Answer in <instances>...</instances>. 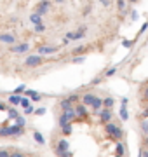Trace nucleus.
Segmentation results:
<instances>
[{"mask_svg": "<svg viewBox=\"0 0 148 157\" xmlns=\"http://www.w3.org/2000/svg\"><path fill=\"white\" fill-rule=\"evenodd\" d=\"M75 117H77V115H75V110H73V108H72V110H68V112H63L61 115H59V119H57V126L61 128V126H65V124L72 122Z\"/></svg>", "mask_w": 148, "mask_h": 157, "instance_id": "obj_2", "label": "nucleus"}, {"mask_svg": "<svg viewBox=\"0 0 148 157\" xmlns=\"http://www.w3.org/2000/svg\"><path fill=\"white\" fill-rule=\"evenodd\" d=\"M24 157H26V155H24ZM28 157H30V155H28Z\"/></svg>", "mask_w": 148, "mask_h": 157, "instance_id": "obj_47", "label": "nucleus"}, {"mask_svg": "<svg viewBox=\"0 0 148 157\" xmlns=\"http://www.w3.org/2000/svg\"><path fill=\"white\" fill-rule=\"evenodd\" d=\"M7 113H9V119H16L17 115H19L16 108H7Z\"/></svg>", "mask_w": 148, "mask_h": 157, "instance_id": "obj_30", "label": "nucleus"}, {"mask_svg": "<svg viewBox=\"0 0 148 157\" xmlns=\"http://www.w3.org/2000/svg\"><path fill=\"white\" fill-rule=\"evenodd\" d=\"M98 117H99V122L101 124L112 122V121H113V110H110V108H101V110L98 112Z\"/></svg>", "mask_w": 148, "mask_h": 157, "instance_id": "obj_3", "label": "nucleus"}, {"mask_svg": "<svg viewBox=\"0 0 148 157\" xmlns=\"http://www.w3.org/2000/svg\"><path fill=\"white\" fill-rule=\"evenodd\" d=\"M120 119H122V121H127V119H129V112H127V105H122V107H120Z\"/></svg>", "mask_w": 148, "mask_h": 157, "instance_id": "obj_24", "label": "nucleus"}, {"mask_svg": "<svg viewBox=\"0 0 148 157\" xmlns=\"http://www.w3.org/2000/svg\"><path fill=\"white\" fill-rule=\"evenodd\" d=\"M59 108H61L63 112H68V110H72V108H73V105H72V103H70L66 98H65V100L59 101Z\"/></svg>", "mask_w": 148, "mask_h": 157, "instance_id": "obj_16", "label": "nucleus"}, {"mask_svg": "<svg viewBox=\"0 0 148 157\" xmlns=\"http://www.w3.org/2000/svg\"><path fill=\"white\" fill-rule=\"evenodd\" d=\"M94 100H96V94H92V93H86V94L80 96V103L86 105V107H91Z\"/></svg>", "mask_w": 148, "mask_h": 157, "instance_id": "obj_11", "label": "nucleus"}, {"mask_svg": "<svg viewBox=\"0 0 148 157\" xmlns=\"http://www.w3.org/2000/svg\"><path fill=\"white\" fill-rule=\"evenodd\" d=\"M9 49H11V52H16V54H21V52H26V51L30 49V44H28V42H21V44L11 45Z\"/></svg>", "mask_w": 148, "mask_h": 157, "instance_id": "obj_9", "label": "nucleus"}, {"mask_svg": "<svg viewBox=\"0 0 148 157\" xmlns=\"http://www.w3.org/2000/svg\"><path fill=\"white\" fill-rule=\"evenodd\" d=\"M54 2H56V4H65L66 0H54Z\"/></svg>", "mask_w": 148, "mask_h": 157, "instance_id": "obj_44", "label": "nucleus"}, {"mask_svg": "<svg viewBox=\"0 0 148 157\" xmlns=\"http://www.w3.org/2000/svg\"><path fill=\"white\" fill-rule=\"evenodd\" d=\"M54 154H56L57 157H61L63 154L66 150H70V143H68V140L66 138H61V140H57V145H54Z\"/></svg>", "mask_w": 148, "mask_h": 157, "instance_id": "obj_1", "label": "nucleus"}, {"mask_svg": "<svg viewBox=\"0 0 148 157\" xmlns=\"http://www.w3.org/2000/svg\"><path fill=\"white\" fill-rule=\"evenodd\" d=\"M30 21L33 23V25H40V23L44 21V17L40 16V14H37V12H33V14L30 16Z\"/></svg>", "mask_w": 148, "mask_h": 157, "instance_id": "obj_23", "label": "nucleus"}, {"mask_svg": "<svg viewBox=\"0 0 148 157\" xmlns=\"http://www.w3.org/2000/svg\"><path fill=\"white\" fill-rule=\"evenodd\" d=\"M33 140L37 141L39 145H44V143H46V138H44V135H42V133H39V131H35V133H33Z\"/></svg>", "mask_w": 148, "mask_h": 157, "instance_id": "obj_21", "label": "nucleus"}, {"mask_svg": "<svg viewBox=\"0 0 148 157\" xmlns=\"http://www.w3.org/2000/svg\"><path fill=\"white\" fill-rule=\"evenodd\" d=\"M87 26H80L79 30H75V32H70V33H66V39L70 40H80V39H84L87 33Z\"/></svg>", "mask_w": 148, "mask_h": 157, "instance_id": "obj_5", "label": "nucleus"}, {"mask_svg": "<svg viewBox=\"0 0 148 157\" xmlns=\"http://www.w3.org/2000/svg\"><path fill=\"white\" fill-rule=\"evenodd\" d=\"M84 59H86V56H73V59H72V63H84Z\"/></svg>", "mask_w": 148, "mask_h": 157, "instance_id": "obj_31", "label": "nucleus"}, {"mask_svg": "<svg viewBox=\"0 0 148 157\" xmlns=\"http://www.w3.org/2000/svg\"><path fill=\"white\" fill-rule=\"evenodd\" d=\"M0 157H11V152H9V150H4V148H0Z\"/></svg>", "mask_w": 148, "mask_h": 157, "instance_id": "obj_32", "label": "nucleus"}, {"mask_svg": "<svg viewBox=\"0 0 148 157\" xmlns=\"http://www.w3.org/2000/svg\"><path fill=\"white\" fill-rule=\"evenodd\" d=\"M35 115H42V113H46V108H44V107H40V108H37V110H35Z\"/></svg>", "mask_w": 148, "mask_h": 157, "instance_id": "obj_34", "label": "nucleus"}, {"mask_svg": "<svg viewBox=\"0 0 148 157\" xmlns=\"http://www.w3.org/2000/svg\"><path fill=\"white\" fill-rule=\"evenodd\" d=\"M139 157H148V150H145V148H139Z\"/></svg>", "mask_w": 148, "mask_h": 157, "instance_id": "obj_37", "label": "nucleus"}, {"mask_svg": "<svg viewBox=\"0 0 148 157\" xmlns=\"http://www.w3.org/2000/svg\"><path fill=\"white\" fill-rule=\"evenodd\" d=\"M66 100H68L70 103H72V105H75V103H79V101H80V94H77V93H73V94H70L68 98H66Z\"/></svg>", "mask_w": 148, "mask_h": 157, "instance_id": "obj_25", "label": "nucleus"}, {"mask_svg": "<svg viewBox=\"0 0 148 157\" xmlns=\"http://www.w3.org/2000/svg\"><path fill=\"white\" fill-rule=\"evenodd\" d=\"M26 131H24V128H19V126H11V138H19V136H23Z\"/></svg>", "mask_w": 148, "mask_h": 157, "instance_id": "obj_13", "label": "nucleus"}, {"mask_svg": "<svg viewBox=\"0 0 148 157\" xmlns=\"http://www.w3.org/2000/svg\"><path fill=\"white\" fill-rule=\"evenodd\" d=\"M129 2H138V0H129Z\"/></svg>", "mask_w": 148, "mask_h": 157, "instance_id": "obj_45", "label": "nucleus"}, {"mask_svg": "<svg viewBox=\"0 0 148 157\" xmlns=\"http://www.w3.org/2000/svg\"><path fill=\"white\" fill-rule=\"evenodd\" d=\"M72 133H73V124H72V122L61 126V135H63V136H70Z\"/></svg>", "mask_w": 148, "mask_h": 157, "instance_id": "obj_14", "label": "nucleus"}, {"mask_svg": "<svg viewBox=\"0 0 148 157\" xmlns=\"http://www.w3.org/2000/svg\"><path fill=\"white\" fill-rule=\"evenodd\" d=\"M108 136H110V140H113V141H122V138L125 136V131L119 126V128H115Z\"/></svg>", "mask_w": 148, "mask_h": 157, "instance_id": "obj_8", "label": "nucleus"}, {"mask_svg": "<svg viewBox=\"0 0 148 157\" xmlns=\"http://www.w3.org/2000/svg\"><path fill=\"white\" fill-rule=\"evenodd\" d=\"M124 152H125V147L122 141H117V148H115V155H120L124 157Z\"/></svg>", "mask_w": 148, "mask_h": 157, "instance_id": "obj_22", "label": "nucleus"}, {"mask_svg": "<svg viewBox=\"0 0 148 157\" xmlns=\"http://www.w3.org/2000/svg\"><path fill=\"white\" fill-rule=\"evenodd\" d=\"M11 157H24L21 152H11Z\"/></svg>", "mask_w": 148, "mask_h": 157, "instance_id": "obj_39", "label": "nucleus"}, {"mask_svg": "<svg viewBox=\"0 0 148 157\" xmlns=\"http://www.w3.org/2000/svg\"><path fill=\"white\" fill-rule=\"evenodd\" d=\"M49 9H51V2H49V0H42V2H39V6H37L35 12H37V14H40V16L44 17L47 12H49Z\"/></svg>", "mask_w": 148, "mask_h": 157, "instance_id": "obj_6", "label": "nucleus"}, {"mask_svg": "<svg viewBox=\"0 0 148 157\" xmlns=\"http://www.w3.org/2000/svg\"><path fill=\"white\" fill-rule=\"evenodd\" d=\"M113 105H115V98H112V96H106V98L103 100V108H110V110H113Z\"/></svg>", "mask_w": 148, "mask_h": 157, "instance_id": "obj_15", "label": "nucleus"}, {"mask_svg": "<svg viewBox=\"0 0 148 157\" xmlns=\"http://www.w3.org/2000/svg\"><path fill=\"white\" fill-rule=\"evenodd\" d=\"M19 105H21L23 108H28L30 105H31V101H30V98H26V96H24V98H21V103H19Z\"/></svg>", "mask_w": 148, "mask_h": 157, "instance_id": "obj_28", "label": "nucleus"}, {"mask_svg": "<svg viewBox=\"0 0 148 157\" xmlns=\"http://www.w3.org/2000/svg\"><path fill=\"white\" fill-rule=\"evenodd\" d=\"M42 63H44V58L40 56V54H31V56H28L24 59V67L35 68V67H39V65H42Z\"/></svg>", "mask_w": 148, "mask_h": 157, "instance_id": "obj_4", "label": "nucleus"}, {"mask_svg": "<svg viewBox=\"0 0 148 157\" xmlns=\"http://www.w3.org/2000/svg\"><path fill=\"white\" fill-rule=\"evenodd\" d=\"M139 129H141V135L143 136H148V119L139 121Z\"/></svg>", "mask_w": 148, "mask_h": 157, "instance_id": "obj_18", "label": "nucleus"}, {"mask_svg": "<svg viewBox=\"0 0 148 157\" xmlns=\"http://www.w3.org/2000/svg\"><path fill=\"white\" fill-rule=\"evenodd\" d=\"M33 112H35V108L31 107V105H30L28 108H24V113H26V115H30V113H33Z\"/></svg>", "mask_w": 148, "mask_h": 157, "instance_id": "obj_36", "label": "nucleus"}, {"mask_svg": "<svg viewBox=\"0 0 148 157\" xmlns=\"http://www.w3.org/2000/svg\"><path fill=\"white\" fill-rule=\"evenodd\" d=\"M124 45H125V47H131V45H132V40H124Z\"/></svg>", "mask_w": 148, "mask_h": 157, "instance_id": "obj_40", "label": "nucleus"}, {"mask_svg": "<svg viewBox=\"0 0 148 157\" xmlns=\"http://www.w3.org/2000/svg\"><path fill=\"white\" fill-rule=\"evenodd\" d=\"M61 49V45H40L39 47V54H52V52H57Z\"/></svg>", "mask_w": 148, "mask_h": 157, "instance_id": "obj_7", "label": "nucleus"}, {"mask_svg": "<svg viewBox=\"0 0 148 157\" xmlns=\"http://www.w3.org/2000/svg\"><path fill=\"white\" fill-rule=\"evenodd\" d=\"M124 7H125V0H119V9L124 11Z\"/></svg>", "mask_w": 148, "mask_h": 157, "instance_id": "obj_38", "label": "nucleus"}, {"mask_svg": "<svg viewBox=\"0 0 148 157\" xmlns=\"http://www.w3.org/2000/svg\"><path fill=\"white\" fill-rule=\"evenodd\" d=\"M0 138H11V126H2L0 128Z\"/></svg>", "mask_w": 148, "mask_h": 157, "instance_id": "obj_20", "label": "nucleus"}, {"mask_svg": "<svg viewBox=\"0 0 148 157\" xmlns=\"http://www.w3.org/2000/svg\"><path fill=\"white\" fill-rule=\"evenodd\" d=\"M46 25H44V23H40V25H35V32H37V33H44V32H46Z\"/></svg>", "mask_w": 148, "mask_h": 157, "instance_id": "obj_29", "label": "nucleus"}, {"mask_svg": "<svg viewBox=\"0 0 148 157\" xmlns=\"http://www.w3.org/2000/svg\"><path fill=\"white\" fill-rule=\"evenodd\" d=\"M101 4L103 6H110V0H101Z\"/></svg>", "mask_w": 148, "mask_h": 157, "instance_id": "obj_43", "label": "nucleus"}, {"mask_svg": "<svg viewBox=\"0 0 148 157\" xmlns=\"http://www.w3.org/2000/svg\"><path fill=\"white\" fill-rule=\"evenodd\" d=\"M7 101H9V105H12V107H17V105L21 103V96H17V94H11Z\"/></svg>", "mask_w": 148, "mask_h": 157, "instance_id": "obj_19", "label": "nucleus"}, {"mask_svg": "<svg viewBox=\"0 0 148 157\" xmlns=\"http://www.w3.org/2000/svg\"><path fill=\"white\" fill-rule=\"evenodd\" d=\"M138 119H139V121H143V119H148V105L145 108H143L141 112H139V115H138Z\"/></svg>", "mask_w": 148, "mask_h": 157, "instance_id": "obj_27", "label": "nucleus"}, {"mask_svg": "<svg viewBox=\"0 0 148 157\" xmlns=\"http://www.w3.org/2000/svg\"><path fill=\"white\" fill-rule=\"evenodd\" d=\"M89 12H91V7H86V9H84V16H87Z\"/></svg>", "mask_w": 148, "mask_h": 157, "instance_id": "obj_42", "label": "nucleus"}, {"mask_svg": "<svg viewBox=\"0 0 148 157\" xmlns=\"http://www.w3.org/2000/svg\"><path fill=\"white\" fill-rule=\"evenodd\" d=\"M91 107H92V110H94V112H99V110H101V108H103V100H101V98H98V96H96V100H94V101H92V105H91Z\"/></svg>", "mask_w": 148, "mask_h": 157, "instance_id": "obj_17", "label": "nucleus"}, {"mask_svg": "<svg viewBox=\"0 0 148 157\" xmlns=\"http://www.w3.org/2000/svg\"><path fill=\"white\" fill-rule=\"evenodd\" d=\"M16 37L14 35H11V33H0V42L2 44H7V45H14L16 44Z\"/></svg>", "mask_w": 148, "mask_h": 157, "instance_id": "obj_12", "label": "nucleus"}, {"mask_svg": "<svg viewBox=\"0 0 148 157\" xmlns=\"http://www.w3.org/2000/svg\"><path fill=\"white\" fill-rule=\"evenodd\" d=\"M139 105H143V107L148 105V82L139 89Z\"/></svg>", "mask_w": 148, "mask_h": 157, "instance_id": "obj_10", "label": "nucleus"}, {"mask_svg": "<svg viewBox=\"0 0 148 157\" xmlns=\"http://www.w3.org/2000/svg\"><path fill=\"white\" fill-rule=\"evenodd\" d=\"M0 110H2V112H6V110H7V105H6V103H0Z\"/></svg>", "mask_w": 148, "mask_h": 157, "instance_id": "obj_41", "label": "nucleus"}, {"mask_svg": "<svg viewBox=\"0 0 148 157\" xmlns=\"http://www.w3.org/2000/svg\"><path fill=\"white\" fill-rule=\"evenodd\" d=\"M21 93H24V86H19V87H17V89L14 91V94H17V96L21 94Z\"/></svg>", "mask_w": 148, "mask_h": 157, "instance_id": "obj_35", "label": "nucleus"}, {"mask_svg": "<svg viewBox=\"0 0 148 157\" xmlns=\"http://www.w3.org/2000/svg\"><path fill=\"white\" fill-rule=\"evenodd\" d=\"M115 73H117V68H110V70H108V72H106V73H105V75H106V77H112V75H115Z\"/></svg>", "mask_w": 148, "mask_h": 157, "instance_id": "obj_33", "label": "nucleus"}, {"mask_svg": "<svg viewBox=\"0 0 148 157\" xmlns=\"http://www.w3.org/2000/svg\"><path fill=\"white\" fill-rule=\"evenodd\" d=\"M115 157H120V155H115Z\"/></svg>", "mask_w": 148, "mask_h": 157, "instance_id": "obj_46", "label": "nucleus"}, {"mask_svg": "<svg viewBox=\"0 0 148 157\" xmlns=\"http://www.w3.org/2000/svg\"><path fill=\"white\" fill-rule=\"evenodd\" d=\"M14 121H16L14 124H16V126H19V128H24V126H26V121H24L23 115H17V117L14 119Z\"/></svg>", "mask_w": 148, "mask_h": 157, "instance_id": "obj_26", "label": "nucleus"}]
</instances>
